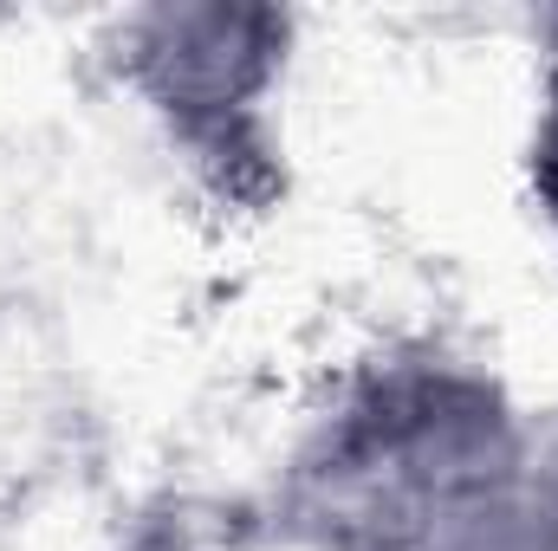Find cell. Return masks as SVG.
<instances>
[{
    "label": "cell",
    "mask_w": 558,
    "mask_h": 551,
    "mask_svg": "<svg viewBox=\"0 0 558 551\" xmlns=\"http://www.w3.org/2000/svg\"><path fill=\"white\" fill-rule=\"evenodd\" d=\"M533 434L487 357L448 338L377 344L299 421L260 526L279 551H468L507 513Z\"/></svg>",
    "instance_id": "6da1fadb"
},
{
    "label": "cell",
    "mask_w": 558,
    "mask_h": 551,
    "mask_svg": "<svg viewBox=\"0 0 558 551\" xmlns=\"http://www.w3.org/2000/svg\"><path fill=\"white\" fill-rule=\"evenodd\" d=\"M305 20L260 0H149L105 20L98 59L156 143L228 208L279 188V105Z\"/></svg>",
    "instance_id": "7a4b0ae2"
},
{
    "label": "cell",
    "mask_w": 558,
    "mask_h": 551,
    "mask_svg": "<svg viewBox=\"0 0 558 551\" xmlns=\"http://www.w3.org/2000/svg\"><path fill=\"white\" fill-rule=\"evenodd\" d=\"M520 175H526V208L558 254V13L539 20V59H533V111L520 143Z\"/></svg>",
    "instance_id": "3957f363"
},
{
    "label": "cell",
    "mask_w": 558,
    "mask_h": 551,
    "mask_svg": "<svg viewBox=\"0 0 558 551\" xmlns=\"http://www.w3.org/2000/svg\"><path fill=\"white\" fill-rule=\"evenodd\" d=\"M494 551H558V421H539L526 474L487 532Z\"/></svg>",
    "instance_id": "277c9868"
},
{
    "label": "cell",
    "mask_w": 558,
    "mask_h": 551,
    "mask_svg": "<svg viewBox=\"0 0 558 551\" xmlns=\"http://www.w3.org/2000/svg\"><path fill=\"white\" fill-rule=\"evenodd\" d=\"M111 551H215V546L182 519H143L137 532H124Z\"/></svg>",
    "instance_id": "5b68a950"
},
{
    "label": "cell",
    "mask_w": 558,
    "mask_h": 551,
    "mask_svg": "<svg viewBox=\"0 0 558 551\" xmlns=\"http://www.w3.org/2000/svg\"><path fill=\"white\" fill-rule=\"evenodd\" d=\"M468 551H494V546H487V539H481V546H468Z\"/></svg>",
    "instance_id": "8992f818"
}]
</instances>
